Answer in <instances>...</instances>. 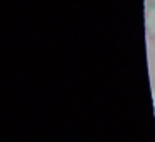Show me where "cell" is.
<instances>
[{
  "instance_id": "3",
  "label": "cell",
  "mask_w": 155,
  "mask_h": 142,
  "mask_svg": "<svg viewBox=\"0 0 155 142\" xmlns=\"http://www.w3.org/2000/svg\"><path fill=\"white\" fill-rule=\"evenodd\" d=\"M153 2H155V0H153Z\"/></svg>"
},
{
  "instance_id": "1",
  "label": "cell",
  "mask_w": 155,
  "mask_h": 142,
  "mask_svg": "<svg viewBox=\"0 0 155 142\" xmlns=\"http://www.w3.org/2000/svg\"><path fill=\"white\" fill-rule=\"evenodd\" d=\"M145 30L150 37H155V7L148 8L145 14Z\"/></svg>"
},
{
  "instance_id": "2",
  "label": "cell",
  "mask_w": 155,
  "mask_h": 142,
  "mask_svg": "<svg viewBox=\"0 0 155 142\" xmlns=\"http://www.w3.org/2000/svg\"><path fill=\"white\" fill-rule=\"evenodd\" d=\"M152 102H153V109H155V89L152 90Z\"/></svg>"
}]
</instances>
